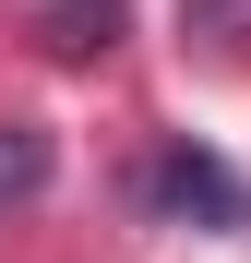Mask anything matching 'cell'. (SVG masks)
<instances>
[{
  "label": "cell",
  "mask_w": 251,
  "mask_h": 263,
  "mask_svg": "<svg viewBox=\"0 0 251 263\" xmlns=\"http://www.w3.org/2000/svg\"><path fill=\"white\" fill-rule=\"evenodd\" d=\"M144 192H156V215H180V228H227V239L251 228V180L227 156H203V144H167Z\"/></svg>",
  "instance_id": "obj_1"
},
{
  "label": "cell",
  "mask_w": 251,
  "mask_h": 263,
  "mask_svg": "<svg viewBox=\"0 0 251 263\" xmlns=\"http://www.w3.org/2000/svg\"><path fill=\"white\" fill-rule=\"evenodd\" d=\"M120 24H132V0H48V12H36L48 60H96V48H120Z\"/></svg>",
  "instance_id": "obj_2"
},
{
  "label": "cell",
  "mask_w": 251,
  "mask_h": 263,
  "mask_svg": "<svg viewBox=\"0 0 251 263\" xmlns=\"http://www.w3.org/2000/svg\"><path fill=\"white\" fill-rule=\"evenodd\" d=\"M180 36H191L203 60H251V0H191Z\"/></svg>",
  "instance_id": "obj_3"
},
{
  "label": "cell",
  "mask_w": 251,
  "mask_h": 263,
  "mask_svg": "<svg viewBox=\"0 0 251 263\" xmlns=\"http://www.w3.org/2000/svg\"><path fill=\"white\" fill-rule=\"evenodd\" d=\"M36 180H48V132L36 120H0V203H24Z\"/></svg>",
  "instance_id": "obj_4"
}]
</instances>
